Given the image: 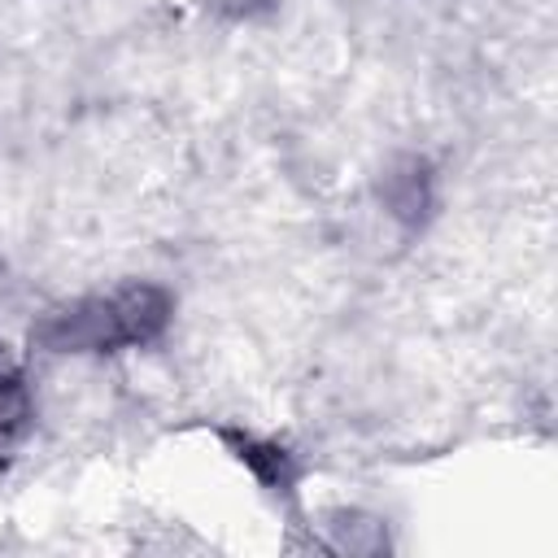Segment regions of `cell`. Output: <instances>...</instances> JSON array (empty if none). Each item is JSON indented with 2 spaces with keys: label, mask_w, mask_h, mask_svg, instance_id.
<instances>
[{
  "label": "cell",
  "mask_w": 558,
  "mask_h": 558,
  "mask_svg": "<svg viewBox=\"0 0 558 558\" xmlns=\"http://www.w3.org/2000/svg\"><path fill=\"white\" fill-rule=\"evenodd\" d=\"M166 314H170L166 292H157L148 283H131L109 296H92L65 314H52V323L39 336H44V344H52L61 353L140 344L166 327Z\"/></svg>",
  "instance_id": "obj_1"
},
{
  "label": "cell",
  "mask_w": 558,
  "mask_h": 558,
  "mask_svg": "<svg viewBox=\"0 0 558 558\" xmlns=\"http://www.w3.org/2000/svg\"><path fill=\"white\" fill-rule=\"evenodd\" d=\"M26 418V392H22V379L17 371L9 366V357L0 353V440H9Z\"/></svg>",
  "instance_id": "obj_2"
}]
</instances>
